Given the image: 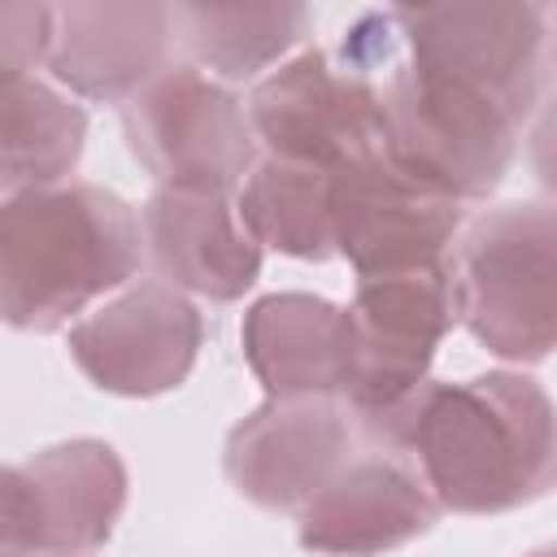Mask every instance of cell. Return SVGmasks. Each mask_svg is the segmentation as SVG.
Returning <instances> with one entry per match:
<instances>
[{"label":"cell","mask_w":557,"mask_h":557,"mask_svg":"<svg viewBox=\"0 0 557 557\" xmlns=\"http://www.w3.org/2000/svg\"><path fill=\"white\" fill-rule=\"evenodd\" d=\"M383 453H413L440 509L505 513L553 487V400L513 370L426 383L400 413Z\"/></svg>","instance_id":"cell-1"},{"label":"cell","mask_w":557,"mask_h":557,"mask_svg":"<svg viewBox=\"0 0 557 557\" xmlns=\"http://www.w3.org/2000/svg\"><path fill=\"white\" fill-rule=\"evenodd\" d=\"M144 265L135 209L96 183H57L0 200V322L61 331Z\"/></svg>","instance_id":"cell-2"},{"label":"cell","mask_w":557,"mask_h":557,"mask_svg":"<svg viewBox=\"0 0 557 557\" xmlns=\"http://www.w3.org/2000/svg\"><path fill=\"white\" fill-rule=\"evenodd\" d=\"M235 213L244 231L300 261L335 257L331 244V170L261 157L235 191Z\"/></svg>","instance_id":"cell-19"},{"label":"cell","mask_w":557,"mask_h":557,"mask_svg":"<svg viewBox=\"0 0 557 557\" xmlns=\"http://www.w3.org/2000/svg\"><path fill=\"white\" fill-rule=\"evenodd\" d=\"M531 557H553V548H540V553H531Z\"/></svg>","instance_id":"cell-22"},{"label":"cell","mask_w":557,"mask_h":557,"mask_svg":"<svg viewBox=\"0 0 557 557\" xmlns=\"http://www.w3.org/2000/svg\"><path fill=\"white\" fill-rule=\"evenodd\" d=\"M440 518L422 474L400 453L348 461L305 509L300 548L318 557H383L426 535Z\"/></svg>","instance_id":"cell-12"},{"label":"cell","mask_w":557,"mask_h":557,"mask_svg":"<svg viewBox=\"0 0 557 557\" xmlns=\"http://www.w3.org/2000/svg\"><path fill=\"white\" fill-rule=\"evenodd\" d=\"M383 96L387 161L448 200H487L518 157L522 126L505 104L422 61H400Z\"/></svg>","instance_id":"cell-4"},{"label":"cell","mask_w":557,"mask_h":557,"mask_svg":"<svg viewBox=\"0 0 557 557\" xmlns=\"http://www.w3.org/2000/svg\"><path fill=\"white\" fill-rule=\"evenodd\" d=\"M313 30L305 4H174V39L213 83H248Z\"/></svg>","instance_id":"cell-18"},{"label":"cell","mask_w":557,"mask_h":557,"mask_svg":"<svg viewBox=\"0 0 557 557\" xmlns=\"http://www.w3.org/2000/svg\"><path fill=\"white\" fill-rule=\"evenodd\" d=\"M244 357L270 400L339 396L344 361V309L309 292H274L248 305Z\"/></svg>","instance_id":"cell-16"},{"label":"cell","mask_w":557,"mask_h":557,"mask_svg":"<svg viewBox=\"0 0 557 557\" xmlns=\"http://www.w3.org/2000/svg\"><path fill=\"white\" fill-rule=\"evenodd\" d=\"M52 48L48 4H0V78H26Z\"/></svg>","instance_id":"cell-20"},{"label":"cell","mask_w":557,"mask_h":557,"mask_svg":"<svg viewBox=\"0 0 557 557\" xmlns=\"http://www.w3.org/2000/svg\"><path fill=\"white\" fill-rule=\"evenodd\" d=\"M174 48L170 4H65L52 9L48 65L83 100H131Z\"/></svg>","instance_id":"cell-14"},{"label":"cell","mask_w":557,"mask_h":557,"mask_svg":"<svg viewBox=\"0 0 557 557\" xmlns=\"http://www.w3.org/2000/svg\"><path fill=\"white\" fill-rule=\"evenodd\" d=\"M448 265L457 322L492 357L535 366L553 352L557 218L544 200H513L474 218Z\"/></svg>","instance_id":"cell-5"},{"label":"cell","mask_w":557,"mask_h":557,"mask_svg":"<svg viewBox=\"0 0 557 557\" xmlns=\"http://www.w3.org/2000/svg\"><path fill=\"white\" fill-rule=\"evenodd\" d=\"M457 326L453 265L387 278H357L344 305L339 400L374 444H387L400 413L431 383V361Z\"/></svg>","instance_id":"cell-3"},{"label":"cell","mask_w":557,"mask_h":557,"mask_svg":"<svg viewBox=\"0 0 557 557\" xmlns=\"http://www.w3.org/2000/svg\"><path fill=\"white\" fill-rule=\"evenodd\" d=\"M200 339V309L183 292L148 278L74 322L70 357L100 392L161 396L191 374Z\"/></svg>","instance_id":"cell-10"},{"label":"cell","mask_w":557,"mask_h":557,"mask_svg":"<svg viewBox=\"0 0 557 557\" xmlns=\"http://www.w3.org/2000/svg\"><path fill=\"white\" fill-rule=\"evenodd\" d=\"M352 461V418L344 405L265 400L226 435V479L231 487L274 513L305 509L344 466Z\"/></svg>","instance_id":"cell-11"},{"label":"cell","mask_w":557,"mask_h":557,"mask_svg":"<svg viewBox=\"0 0 557 557\" xmlns=\"http://www.w3.org/2000/svg\"><path fill=\"white\" fill-rule=\"evenodd\" d=\"M392 35L448 78L505 104L518 122L531 117L544 91L548 9L544 4H422L392 9Z\"/></svg>","instance_id":"cell-8"},{"label":"cell","mask_w":557,"mask_h":557,"mask_svg":"<svg viewBox=\"0 0 557 557\" xmlns=\"http://www.w3.org/2000/svg\"><path fill=\"white\" fill-rule=\"evenodd\" d=\"M135 161L165 191L231 196L257 165V139L231 87L196 65H165L122 104Z\"/></svg>","instance_id":"cell-6"},{"label":"cell","mask_w":557,"mask_h":557,"mask_svg":"<svg viewBox=\"0 0 557 557\" xmlns=\"http://www.w3.org/2000/svg\"><path fill=\"white\" fill-rule=\"evenodd\" d=\"M252 139L274 161L335 170L383 148V96L357 70H335L326 52L305 48L248 91Z\"/></svg>","instance_id":"cell-7"},{"label":"cell","mask_w":557,"mask_h":557,"mask_svg":"<svg viewBox=\"0 0 557 557\" xmlns=\"http://www.w3.org/2000/svg\"><path fill=\"white\" fill-rule=\"evenodd\" d=\"M39 553L35 557H87L113 540L126 509V466L104 440H65L35 453L26 466Z\"/></svg>","instance_id":"cell-15"},{"label":"cell","mask_w":557,"mask_h":557,"mask_svg":"<svg viewBox=\"0 0 557 557\" xmlns=\"http://www.w3.org/2000/svg\"><path fill=\"white\" fill-rule=\"evenodd\" d=\"M39 553V513L35 492L22 466H0V557Z\"/></svg>","instance_id":"cell-21"},{"label":"cell","mask_w":557,"mask_h":557,"mask_svg":"<svg viewBox=\"0 0 557 557\" xmlns=\"http://www.w3.org/2000/svg\"><path fill=\"white\" fill-rule=\"evenodd\" d=\"M139 235L157 283L183 296L231 305L261 274V244L244 231L231 196L157 187L144 200Z\"/></svg>","instance_id":"cell-13"},{"label":"cell","mask_w":557,"mask_h":557,"mask_svg":"<svg viewBox=\"0 0 557 557\" xmlns=\"http://www.w3.org/2000/svg\"><path fill=\"white\" fill-rule=\"evenodd\" d=\"M87 113L39 78H0V200L57 187L83 157Z\"/></svg>","instance_id":"cell-17"},{"label":"cell","mask_w":557,"mask_h":557,"mask_svg":"<svg viewBox=\"0 0 557 557\" xmlns=\"http://www.w3.org/2000/svg\"><path fill=\"white\" fill-rule=\"evenodd\" d=\"M457 231L461 205L400 174L383 148L331 170V244L357 278L440 265Z\"/></svg>","instance_id":"cell-9"}]
</instances>
